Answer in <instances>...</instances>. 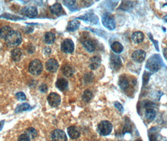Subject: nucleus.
<instances>
[{"instance_id":"1","label":"nucleus","mask_w":167,"mask_h":141,"mask_svg":"<svg viewBox=\"0 0 167 141\" xmlns=\"http://www.w3.org/2000/svg\"><path fill=\"white\" fill-rule=\"evenodd\" d=\"M162 58L159 55H154L148 60L147 64H146V68L152 73L157 72L160 68L162 65Z\"/></svg>"},{"instance_id":"2","label":"nucleus","mask_w":167,"mask_h":141,"mask_svg":"<svg viewBox=\"0 0 167 141\" xmlns=\"http://www.w3.org/2000/svg\"><path fill=\"white\" fill-rule=\"evenodd\" d=\"M6 44L11 47L18 46L22 43V37L21 33L16 30H13L5 39Z\"/></svg>"},{"instance_id":"3","label":"nucleus","mask_w":167,"mask_h":141,"mask_svg":"<svg viewBox=\"0 0 167 141\" xmlns=\"http://www.w3.org/2000/svg\"><path fill=\"white\" fill-rule=\"evenodd\" d=\"M113 130V124L108 121H101L97 125V132L102 136L109 135Z\"/></svg>"},{"instance_id":"4","label":"nucleus","mask_w":167,"mask_h":141,"mask_svg":"<svg viewBox=\"0 0 167 141\" xmlns=\"http://www.w3.org/2000/svg\"><path fill=\"white\" fill-rule=\"evenodd\" d=\"M102 25L108 30H113L116 28V22L114 16L109 13H104L102 16Z\"/></svg>"},{"instance_id":"5","label":"nucleus","mask_w":167,"mask_h":141,"mask_svg":"<svg viewBox=\"0 0 167 141\" xmlns=\"http://www.w3.org/2000/svg\"><path fill=\"white\" fill-rule=\"evenodd\" d=\"M43 70V65L41 61L39 60H34L32 61L29 65V71L30 72L35 75H38L41 74Z\"/></svg>"},{"instance_id":"6","label":"nucleus","mask_w":167,"mask_h":141,"mask_svg":"<svg viewBox=\"0 0 167 141\" xmlns=\"http://www.w3.org/2000/svg\"><path fill=\"white\" fill-rule=\"evenodd\" d=\"M110 66L113 70H118L122 67V61L120 56L111 53L110 56Z\"/></svg>"},{"instance_id":"7","label":"nucleus","mask_w":167,"mask_h":141,"mask_svg":"<svg viewBox=\"0 0 167 141\" xmlns=\"http://www.w3.org/2000/svg\"><path fill=\"white\" fill-rule=\"evenodd\" d=\"M61 50L65 53H71L74 50V44L72 40L66 39L61 44Z\"/></svg>"},{"instance_id":"8","label":"nucleus","mask_w":167,"mask_h":141,"mask_svg":"<svg viewBox=\"0 0 167 141\" xmlns=\"http://www.w3.org/2000/svg\"><path fill=\"white\" fill-rule=\"evenodd\" d=\"M52 141H67V137L65 133L62 130L55 129L51 133Z\"/></svg>"},{"instance_id":"9","label":"nucleus","mask_w":167,"mask_h":141,"mask_svg":"<svg viewBox=\"0 0 167 141\" xmlns=\"http://www.w3.org/2000/svg\"><path fill=\"white\" fill-rule=\"evenodd\" d=\"M77 19L82 20L86 22L90 23L91 24H97L99 22V18L94 13H88L86 14L85 15L79 16Z\"/></svg>"},{"instance_id":"10","label":"nucleus","mask_w":167,"mask_h":141,"mask_svg":"<svg viewBox=\"0 0 167 141\" xmlns=\"http://www.w3.org/2000/svg\"><path fill=\"white\" fill-rule=\"evenodd\" d=\"M47 100L50 106L53 107H57L60 104L61 98L57 93H51L48 95L47 97Z\"/></svg>"},{"instance_id":"11","label":"nucleus","mask_w":167,"mask_h":141,"mask_svg":"<svg viewBox=\"0 0 167 141\" xmlns=\"http://www.w3.org/2000/svg\"><path fill=\"white\" fill-rule=\"evenodd\" d=\"M46 68L48 72L51 73L56 72L59 67V65L58 62L53 58H51L48 60L46 63Z\"/></svg>"},{"instance_id":"12","label":"nucleus","mask_w":167,"mask_h":141,"mask_svg":"<svg viewBox=\"0 0 167 141\" xmlns=\"http://www.w3.org/2000/svg\"><path fill=\"white\" fill-rule=\"evenodd\" d=\"M146 52L142 50H138L132 53L131 57L137 63H142L146 58Z\"/></svg>"},{"instance_id":"13","label":"nucleus","mask_w":167,"mask_h":141,"mask_svg":"<svg viewBox=\"0 0 167 141\" xmlns=\"http://www.w3.org/2000/svg\"><path fill=\"white\" fill-rule=\"evenodd\" d=\"M82 44L89 52H94L96 50V45L94 42L90 39H86L82 41Z\"/></svg>"},{"instance_id":"14","label":"nucleus","mask_w":167,"mask_h":141,"mask_svg":"<svg viewBox=\"0 0 167 141\" xmlns=\"http://www.w3.org/2000/svg\"><path fill=\"white\" fill-rule=\"evenodd\" d=\"M25 15L30 18H35L38 15V10L36 7L29 6L25 9L24 11Z\"/></svg>"},{"instance_id":"15","label":"nucleus","mask_w":167,"mask_h":141,"mask_svg":"<svg viewBox=\"0 0 167 141\" xmlns=\"http://www.w3.org/2000/svg\"><path fill=\"white\" fill-rule=\"evenodd\" d=\"M68 136L72 139H77L80 137V133L79 130L75 126H70L67 129Z\"/></svg>"},{"instance_id":"16","label":"nucleus","mask_w":167,"mask_h":141,"mask_svg":"<svg viewBox=\"0 0 167 141\" xmlns=\"http://www.w3.org/2000/svg\"><path fill=\"white\" fill-rule=\"evenodd\" d=\"M55 86H56L57 88L59 90H60L62 92H64L68 89V83L66 79L64 78H61L57 81L56 83H55Z\"/></svg>"},{"instance_id":"17","label":"nucleus","mask_w":167,"mask_h":141,"mask_svg":"<svg viewBox=\"0 0 167 141\" xmlns=\"http://www.w3.org/2000/svg\"><path fill=\"white\" fill-rule=\"evenodd\" d=\"M101 62V59L100 57L97 56H94L93 57L90 59V64H89V67L91 70H96L98 68Z\"/></svg>"},{"instance_id":"18","label":"nucleus","mask_w":167,"mask_h":141,"mask_svg":"<svg viewBox=\"0 0 167 141\" xmlns=\"http://www.w3.org/2000/svg\"><path fill=\"white\" fill-rule=\"evenodd\" d=\"M144 38V35L141 32H136L133 33V34H132L131 36L132 40L133 41L134 43L136 44H141V42H143Z\"/></svg>"},{"instance_id":"19","label":"nucleus","mask_w":167,"mask_h":141,"mask_svg":"<svg viewBox=\"0 0 167 141\" xmlns=\"http://www.w3.org/2000/svg\"><path fill=\"white\" fill-rule=\"evenodd\" d=\"M62 72L65 76L70 77L74 74L75 69L70 65H65L62 68Z\"/></svg>"},{"instance_id":"20","label":"nucleus","mask_w":167,"mask_h":141,"mask_svg":"<svg viewBox=\"0 0 167 141\" xmlns=\"http://www.w3.org/2000/svg\"><path fill=\"white\" fill-rule=\"evenodd\" d=\"M118 85L121 90H127L129 87V83L128 80L127 79L126 77L124 76H122L120 77L119 79V82H118Z\"/></svg>"},{"instance_id":"21","label":"nucleus","mask_w":167,"mask_h":141,"mask_svg":"<svg viewBox=\"0 0 167 141\" xmlns=\"http://www.w3.org/2000/svg\"><path fill=\"white\" fill-rule=\"evenodd\" d=\"M80 22L77 20H74L72 21H71L68 23L67 27V30L68 32H74L76 30H77L79 26H80Z\"/></svg>"},{"instance_id":"22","label":"nucleus","mask_w":167,"mask_h":141,"mask_svg":"<svg viewBox=\"0 0 167 141\" xmlns=\"http://www.w3.org/2000/svg\"><path fill=\"white\" fill-rule=\"evenodd\" d=\"M12 31V28L10 26H5L2 27L1 29H0V38L5 40L6 38L8 36V34Z\"/></svg>"},{"instance_id":"23","label":"nucleus","mask_w":167,"mask_h":141,"mask_svg":"<svg viewBox=\"0 0 167 141\" xmlns=\"http://www.w3.org/2000/svg\"><path fill=\"white\" fill-rule=\"evenodd\" d=\"M111 48L112 50L116 53H121L123 51V45L118 41H114L111 44Z\"/></svg>"},{"instance_id":"24","label":"nucleus","mask_w":167,"mask_h":141,"mask_svg":"<svg viewBox=\"0 0 167 141\" xmlns=\"http://www.w3.org/2000/svg\"><path fill=\"white\" fill-rule=\"evenodd\" d=\"M22 52L19 48L14 49V50H13L11 51V53L12 59L15 62L20 61V60L21 58V56H22Z\"/></svg>"},{"instance_id":"25","label":"nucleus","mask_w":167,"mask_h":141,"mask_svg":"<svg viewBox=\"0 0 167 141\" xmlns=\"http://www.w3.org/2000/svg\"><path fill=\"white\" fill-rule=\"evenodd\" d=\"M145 116L148 121H152L156 117V112L152 108H148L145 112Z\"/></svg>"},{"instance_id":"26","label":"nucleus","mask_w":167,"mask_h":141,"mask_svg":"<svg viewBox=\"0 0 167 141\" xmlns=\"http://www.w3.org/2000/svg\"><path fill=\"white\" fill-rule=\"evenodd\" d=\"M45 42L47 44H52L55 40V35L52 32H47L45 34Z\"/></svg>"},{"instance_id":"27","label":"nucleus","mask_w":167,"mask_h":141,"mask_svg":"<svg viewBox=\"0 0 167 141\" xmlns=\"http://www.w3.org/2000/svg\"><path fill=\"white\" fill-rule=\"evenodd\" d=\"M50 10L53 15H59L62 10V5L58 3H55L50 7Z\"/></svg>"},{"instance_id":"28","label":"nucleus","mask_w":167,"mask_h":141,"mask_svg":"<svg viewBox=\"0 0 167 141\" xmlns=\"http://www.w3.org/2000/svg\"><path fill=\"white\" fill-rule=\"evenodd\" d=\"M133 2L124 1L121 3V6L119 7V8L118 9L122 10L124 11H127L131 10L132 8H133Z\"/></svg>"},{"instance_id":"29","label":"nucleus","mask_w":167,"mask_h":141,"mask_svg":"<svg viewBox=\"0 0 167 141\" xmlns=\"http://www.w3.org/2000/svg\"><path fill=\"white\" fill-rule=\"evenodd\" d=\"M93 96V94L92 93L91 91H90L89 90H86L84 91L83 95H82V100L83 101H84L85 102H89L90 100L92 99Z\"/></svg>"},{"instance_id":"30","label":"nucleus","mask_w":167,"mask_h":141,"mask_svg":"<svg viewBox=\"0 0 167 141\" xmlns=\"http://www.w3.org/2000/svg\"><path fill=\"white\" fill-rule=\"evenodd\" d=\"M25 134L29 136L30 139H34L37 136V130L33 128H28L25 130Z\"/></svg>"},{"instance_id":"31","label":"nucleus","mask_w":167,"mask_h":141,"mask_svg":"<svg viewBox=\"0 0 167 141\" xmlns=\"http://www.w3.org/2000/svg\"><path fill=\"white\" fill-rule=\"evenodd\" d=\"M30 109V105L27 104V103H24L21 104L16 108L15 109V112L18 113V112H23V111H26L29 110Z\"/></svg>"},{"instance_id":"32","label":"nucleus","mask_w":167,"mask_h":141,"mask_svg":"<svg viewBox=\"0 0 167 141\" xmlns=\"http://www.w3.org/2000/svg\"><path fill=\"white\" fill-rule=\"evenodd\" d=\"M0 18H5L6 19H10L11 20H15V21H17L18 20H23L24 19L23 18L19 17V16H15V15H10V14H4V15L0 16Z\"/></svg>"},{"instance_id":"33","label":"nucleus","mask_w":167,"mask_h":141,"mask_svg":"<svg viewBox=\"0 0 167 141\" xmlns=\"http://www.w3.org/2000/svg\"><path fill=\"white\" fill-rule=\"evenodd\" d=\"M151 74H150L148 72H144L143 75V86H146L148 82V80L150 79Z\"/></svg>"},{"instance_id":"34","label":"nucleus","mask_w":167,"mask_h":141,"mask_svg":"<svg viewBox=\"0 0 167 141\" xmlns=\"http://www.w3.org/2000/svg\"><path fill=\"white\" fill-rule=\"evenodd\" d=\"M16 97L18 100H22V101H24L26 100V95L23 92H18L16 94Z\"/></svg>"},{"instance_id":"35","label":"nucleus","mask_w":167,"mask_h":141,"mask_svg":"<svg viewBox=\"0 0 167 141\" xmlns=\"http://www.w3.org/2000/svg\"><path fill=\"white\" fill-rule=\"evenodd\" d=\"M132 131V129H131V125L129 124H126L124 126L123 128V134L126 133H131Z\"/></svg>"},{"instance_id":"36","label":"nucleus","mask_w":167,"mask_h":141,"mask_svg":"<svg viewBox=\"0 0 167 141\" xmlns=\"http://www.w3.org/2000/svg\"><path fill=\"white\" fill-rule=\"evenodd\" d=\"M18 141H30V138L26 134H23L19 136Z\"/></svg>"},{"instance_id":"37","label":"nucleus","mask_w":167,"mask_h":141,"mask_svg":"<svg viewBox=\"0 0 167 141\" xmlns=\"http://www.w3.org/2000/svg\"><path fill=\"white\" fill-rule=\"evenodd\" d=\"M114 104L115 107H116L118 110H119V111L121 112H123V111H124L123 107V105H122L119 102L116 101V102H115L114 103Z\"/></svg>"},{"instance_id":"38","label":"nucleus","mask_w":167,"mask_h":141,"mask_svg":"<svg viewBox=\"0 0 167 141\" xmlns=\"http://www.w3.org/2000/svg\"><path fill=\"white\" fill-rule=\"evenodd\" d=\"M149 38H150V39L151 40V41L153 42V44H154V45H155V48L156 49L157 51H159V48H158V41H156V40H154V39H153V37H152V35H151L150 33L149 34Z\"/></svg>"},{"instance_id":"39","label":"nucleus","mask_w":167,"mask_h":141,"mask_svg":"<svg viewBox=\"0 0 167 141\" xmlns=\"http://www.w3.org/2000/svg\"><path fill=\"white\" fill-rule=\"evenodd\" d=\"M39 90L41 92H42V93H46L47 90H48V87L47 86V85L43 83V84H41V86L39 87Z\"/></svg>"},{"instance_id":"40","label":"nucleus","mask_w":167,"mask_h":141,"mask_svg":"<svg viewBox=\"0 0 167 141\" xmlns=\"http://www.w3.org/2000/svg\"><path fill=\"white\" fill-rule=\"evenodd\" d=\"M75 1H67V2H64V3L65 4L67 5V6L69 7V6H73V5H74L75 4Z\"/></svg>"},{"instance_id":"41","label":"nucleus","mask_w":167,"mask_h":141,"mask_svg":"<svg viewBox=\"0 0 167 141\" xmlns=\"http://www.w3.org/2000/svg\"><path fill=\"white\" fill-rule=\"evenodd\" d=\"M163 54L165 58L167 60V48H165L163 49Z\"/></svg>"},{"instance_id":"42","label":"nucleus","mask_w":167,"mask_h":141,"mask_svg":"<svg viewBox=\"0 0 167 141\" xmlns=\"http://www.w3.org/2000/svg\"><path fill=\"white\" fill-rule=\"evenodd\" d=\"M150 141H157L156 137L153 135H152L150 137Z\"/></svg>"},{"instance_id":"43","label":"nucleus","mask_w":167,"mask_h":141,"mask_svg":"<svg viewBox=\"0 0 167 141\" xmlns=\"http://www.w3.org/2000/svg\"><path fill=\"white\" fill-rule=\"evenodd\" d=\"M5 124V121H0V131H1L3 128V125Z\"/></svg>"},{"instance_id":"44","label":"nucleus","mask_w":167,"mask_h":141,"mask_svg":"<svg viewBox=\"0 0 167 141\" xmlns=\"http://www.w3.org/2000/svg\"><path fill=\"white\" fill-rule=\"evenodd\" d=\"M163 20L165 21V22H167V15H166L163 17Z\"/></svg>"},{"instance_id":"45","label":"nucleus","mask_w":167,"mask_h":141,"mask_svg":"<svg viewBox=\"0 0 167 141\" xmlns=\"http://www.w3.org/2000/svg\"><path fill=\"white\" fill-rule=\"evenodd\" d=\"M135 141H142L141 139H137V140H135Z\"/></svg>"}]
</instances>
